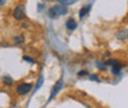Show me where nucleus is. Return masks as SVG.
I'll return each mask as SVG.
<instances>
[{"label": "nucleus", "instance_id": "obj_6", "mask_svg": "<svg viewBox=\"0 0 128 108\" xmlns=\"http://www.w3.org/2000/svg\"><path fill=\"white\" fill-rule=\"evenodd\" d=\"M116 37H117L120 41H126V39H128V30L123 28V30L118 31L117 34H116Z\"/></svg>", "mask_w": 128, "mask_h": 108}, {"label": "nucleus", "instance_id": "obj_5", "mask_svg": "<svg viewBox=\"0 0 128 108\" xmlns=\"http://www.w3.org/2000/svg\"><path fill=\"white\" fill-rule=\"evenodd\" d=\"M62 85H63V80H59L57 84H56V86L53 87V90H52V92H50V97H49V101L57 95V93L60 91V89H62Z\"/></svg>", "mask_w": 128, "mask_h": 108}, {"label": "nucleus", "instance_id": "obj_4", "mask_svg": "<svg viewBox=\"0 0 128 108\" xmlns=\"http://www.w3.org/2000/svg\"><path fill=\"white\" fill-rule=\"evenodd\" d=\"M65 27H66L69 31H74V30L78 27V25H76V21H75L73 17L68 18V20H66V22H65Z\"/></svg>", "mask_w": 128, "mask_h": 108}, {"label": "nucleus", "instance_id": "obj_8", "mask_svg": "<svg viewBox=\"0 0 128 108\" xmlns=\"http://www.w3.org/2000/svg\"><path fill=\"white\" fill-rule=\"evenodd\" d=\"M62 5L64 6H69V5H72V4H74V2H76L78 0H58Z\"/></svg>", "mask_w": 128, "mask_h": 108}, {"label": "nucleus", "instance_id": "obj_1", "mask_svg": "<svg viewBox=\"0 0 128 108\" xmlns=\"http://www.w3.org/2000/svg\"><path fill=\"white\" fill-rule=\"evenodd\" d=\"M66 12H68L66 6H64V5H62V4H59V5H56V6L50 7L49 11H48V15H49L50 18H54V17H57V16L65 15Z\"/></svg>", "mask_w": 128, "mask_h": 108}, {"label": "nucleus", "instance_id": "obj_2", "mask_svg": "<svg viewBox=\"0 0 128 108\" xmlns=\"http://www.w3.org/2000/svg\"><path fill=\"white\" fill-rule=\"evenodd\" d=\"M32 90V84H28V82H25V84H20L16 89V91L18 95H26L28 93Z\"/></svg>", "mask_w": 128, "mask_h": 108}, {"label": "nucleus", "instance_id": "obj_9", "mask_svg": "<svg viewBox=\"0 0 128 108\" xmlns=\"http://www.w3.org/2000/svg\"><path fill=\"white\" fill-rule=\"evenodd\" d=\"M2 81L6 84V85H9V86H11L12 84H14V81H12V79L10 76H4V79H2Z\"/></svg>", "mask_w": 128, "mask_h": 108}, {"label": "nucleus", "instance_id": "obj_12", "mask_svg": "<svg viewBox=\"0 0 128 108\" xmlns=\"http://www.w3.org/2000/svg\"><path fill=\"white\" fill-rule=\"evenodd\" d=\"M86 74H88V71H85V70H84V71H80L79 76H84V75H86Z\"/></svg>", "mask_w": 128, "mask_h": 108}, {"label": "nucleus", "instance_id": "obj_3", "mask_svg": "<svg viewBox=\"0 0 128 108\" xmlns=\"http://www.w3.org/2000/svg\"><path fill=\"white\" fill-rule=\"evenodd\" d=\"M14 17L16 20H22L25 18V6L24 5H17L14 10Z\"/></svg>", "mask_w": 128, "mask_h": 108}, {"label": "nucleus", "instance_id": "obj_15", "mask_svg": "<svg viewBox=\"0 0 128 108\" xmlns=\"http://www.w3.org/2000/svg\"><path fill=\"white\" fill-rule=\"evenodd\" d=\"M127 23H128V17H127Z\"/></svg>", "mask_w": 128, "mask_h": 108}, {"label": "nucleus", "instance_id": "obj_11", "mask_svg": "<svg viewBox=\"0 0 128 108\" xmlns=\"http://www.w3.org/2000/svg\"><path fill=\"white\" fill-rule=\"evenodd\" d=\"M24 60H27V62H30V63H33V60H32L31 58H28V57H24Z\"/></svg>", "mask_w": 128, "mask_h": 108}, {"label": "nucleus", "instance_id": "obj_7", "mask_svg": "<svg viewBox=\"0 0 128 108\" xmlns=\"http://www.w3.org/2000/svg\"><path fill=\"white\" fill-rule=\"evenodd\" d=\"M90 9H91V5H86V6L81 7L80 11H79V17L80 18H84V16L88 15V12L90 11Z\"/></svg>", "mask_w": 128, "mask_h": 108}, {"label": "nucleus", "instance_id": "obj_14", "mask_svg": "<svg viewBox=\"0 0 128 108\" xmlns=\"http://www.w3.org/2000/svg\"><path fill=\"white\" fill-rule=\"evenodd\" d=\"M5 1H6V0H0V6H1V5H4V4H5Z\"/></svg>", "mask_w": 128, "mask_h": 108}, {"label": "nucleus", "instance_id": "obj_13", "mask_svg": "<svg viewBox=\"0 0 128 108\" xmlns=\"http://www.w3.org/2000/svg\"><path fill=\"white\" fill-rule=\"evenodd\" d=\"M90 79H91V80H95V81H98L97 76H94V75H91V76H90Z\"/></svg>", "mask_w": 128, "mask_h": 108}, {"label": "nucleus", "instance_id": "obj_10", "mask_svg": "<svg viewBox=\"0 0 128 108\" xmlns=\"http://www.w3.org/2000/svg\"><path fill=\"white\" fill-rule=\"evenodd\" d=\"M14 41H15L16 43L21 44V43H24V42H25V38H24L22 36H17V37H15V38H14Z\"/></svg>", "mask_w": 128, "mask_h": 108}]
</instances>
